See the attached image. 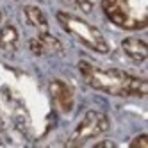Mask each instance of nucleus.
I'll return each mask as SVG.
<instances>
[{
  "label": "nucleus",
  "mask_w": 148,
  "mask_h": 148,
  "mask_svg": "<svg viewBox=\"0 0 148 148\" xmlns=\"http://www.w3.org/2000/svg\"><path fill=\"white\" fill-rule=\"evenodd\" d=\"M80 73L91 88L116 95V97H145L146 95V80L141 77L130 75L123 70L114 68H97L89 62L79 64Z\"/></svg>",
  "instance_id": "1"
},
{
  "label": "nucleus",
  "mask_w": 148,
  "mask_h": 148,
  "mask_svg": "<svg viewBox=\"0 0 148 148\" xmlns=\"http://www.w3.org/2000/svg\"><path fill=\"white\" fill-rule=\"evenodd\" d=\"M148 0H102L103 13L121 29L139 30L148 23Z\"/></svg>",
  "instance_id": "2"
},
{
  "label": "nucleus",
  "mask_w": 148,
  "mask_h": 148,
  "mask_svg": "<svg viewBox=\"0 0 148 148\" xmlns=\"http://www.w3.org/2000/svg\"><path fill=\"white\" fill-rule=\"evenodd\" d=\"M57 20L62 25V29H64L70 36L75 38L77 41H80L84 47L98 52V54L109 52L107 39L102 36V32L97 27L88 23L86 20H82L79 16H73L70 13H57Z\"/></svg>",
  "instance_id": "3"
},
{
  "label": "nucleus",
  "mask_w": 148,
  "mask_h": 148,
  "mask_svg": "<svg viewBox=\"0 0 148 148\" xmlns=\"http://www.w3.org/2000/svg\"><path fill=\"white\" fill-rule=\"evenodd\" d=\"M109 130V120L107 116L97 112V111H89L86 116L82 118V121L79 123V127L73 132L71 139L68 141L70 146H80V145H86L89 139L93 137H98L102 134H105Z\"/></svg>",
  "instance_id": "4"
},
{
  "label": "nucleus",
  "mask_w": 148,
  "mask_h": 148,
  "mask_svg": "<svg viewBox=\"0 0 148 148\" xmlns=\"http://www.w3.org/2000/svg\"><path fill=\"white\" fill-rule=\"evenodd\" d=\"M29 47L36 56H52V54H59L62 50L61 41L52 34H48L47 30H41V34H38L34 39H30Z\"/></svg>",
  "instance_id": "5"
},
{
  "label": "nucleus",
  "mask_w": 148,
  "mask_h": 148,
  "mask_svg": "<svg viewBox=\"0 0 148 148\" xmlns=\"http://www.w3.org/2000/svg\"><path fill=\"white\" fill-rule=\"evenodd\" d=\"M50 95L54 102L57 103V107L62 112H70L73 107V91L66 82L62 80H52L50 82Z\"/></svg>",
  "instance_id": "6"
},
{
  "label": "nucleus",
  "mask_w": 148,
  "mask_h": 148,
  "mask_svg": "<svg viewBox=\"0 0 148 148\" xmlns=\"http://www.w3.org/2000/svg\"><path fill=\"white\" fill-rule=\"evenodd\" d=\"M121 47L125 50V54L129 56L132 61L145 62V59L148 56V50H146V43L143 39H139V38H127Z\"/></svg>",
  "instance_id": "7"
},
{
  "label": "nucleus",
  "mask_w": 148,
  "mask_h": 148,
  "mask_svg": "<svg viewBox=\"0 0 148 148\" xmlns=\"http://www.w3.org/2000/svg\"><path fill=\"white\" fill-rule=\"evenodd\" d=\"M18 41H20V36H18V30L13 27V25H7L0 30V48L5 50V52H13L18 48Z\"/></svg>",
  "instance_id": "8"
},
{
  "label": "nucleus",
  "mask_w": 148,
  "mask_h": 148,
  "mask_svg": "<svg viewBox=\"0 0 148 148\" xmlns=\"http://www.w3.org/2000/svg\"><path fill=\"white\" fill-rule=\"evenodd\" d=\"M23 11H25V16H27V20H29L30 25H34V27H38L41 30H47V18H45L43 11H41L39 7H36V5H27Z\"/></svg>",
  "instance_id": "9"
},
{
  "label": "nucleus",
  "mask_w": 148,
  "mask_h": 148,
  "mask_svg": "<svg viewBox=\"0 0 148 148\" xmlns=\"http://www.w3.org/2000/svg\"><path fill=\"white\" fill-rule=\"evenodd\" d=\"M130 146H141V148H148V139H146V136H145V134L137 136L136 139L130 143Z\"/></svg>",
  "instance_id": "10"
},
{
  "label": "nucleus",
  "mask_w": 148,
  "mask_h": 148,
  "mask_svg": "<svg viewBox=\"0 0 148 148\" xmlns=\"http://www.w3.org/2000/svg\"><path fill=\"white\" fill-rule=\"evenodd\" d=\"M95 2H97V0H77V4H79V7L82 9V11H86V13H89L91 9H93Z\"/></svg>",
  "instance_id": "11"
},
{
  "label": "nucleus",
  "mask_w": 148,
  "mask_h": 148,
  "mask_svg": "<svg viewBox=\"0 0 148 148\" xmlns=\"http://www.w3.org/2000/svg\"><path fill=\"white\" fill-rule=\"evenodd\" d=\"M97 146H114V143L112 141H100V143H97Z\"/></svg>",
  "instance_id": "12"
},
{
  "label": "nucleus",
  "mask_w": 148,
  "mask_h": 148,
  "mask_svg": "<svg viewBox=\"0 0 148 148\" xmlns=\"http://www.w3.org/2000/svg\"><path fill=\"white\" fill-rule=\"evenodd\" d=\"M0 16H2V14H0Z\"/></svg>",
  "instance_id": "13"
}]
</instances>
